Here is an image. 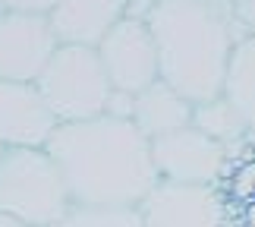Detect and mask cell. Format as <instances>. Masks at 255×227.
<instances>
[{"instance_id":"obj_2","label":"cell","mask_w":255,"mask_h":227,"mask_svg":"<svg viewBox=\"0 0 255 227\" xmlns=\"http://www.w3.org/2000/svg\"><path fill=\"white\" fill-rule=\"evenodd\" d=\"M145 22L164 82L192 104L221 95L230 51L246 35L227 0H158Z\"/></svg>"},{"instance_id":"obj_3","label":"cell","mask_w":255,"mask_h":227,"mask_svg":"<svg viewBox=\"0 0 255 227\" xmlns=\"http://www.w3.org/2000/svg\"><path fill=\"white\" fill-rule=\"evenodd\" d=\"M70 190L47 149L9 145L0 152V212L19 224H63Z\"/></svg>"},{"instance_id":"obj_19","label":"cell","mask_w":255,"mask_h":227,"mask_svg":"<svg viewBox=\"0 0 255 227\" xmlns=\"http://www.w3.org/2000/svg\"><path fill=\"white\" fill-rule=\"evenodd\" d=\"M243 224H255V199L246 205V212H243Z\"/></svg>"},{"instance_id":"obj_6","label":"cell","mask_w":255,"mask_h":227,"mask_svg":"<svg viewBox=\"0 0 255 227\" xmlns=\"http://www.w3.org/2000/svg\"><path fill=\"white\" fill-rule=\"evenodd\" d=\"M151 158L154 171L164 180H180V183H221L227 171L230 152L227 145L211 139L199 126H180L173 133H164L151 139Z\"/></svg>"},{"instance_id":"obj_18","label":"cell","mask_w":255,"mask_h":227,"mask_svg":"<svg viewBox=\"0 0 255 227\" xmlns=\"http://www.w3.org/2000/svg\"><path fill=\"white\" fill-rule=\"evenodd\" d=\"M158 0H126V16L132 19H148V13L154 9Z\"/></svg>"},{"instance_id":"obj_12","label":"cell","mask_w":255,"mask_h":227,"mask_svg":"<svg viewBox=\"0 0 255 227\" xmlns=\"http://www.w3.org/2000/svg\"><path fill=\"white\" fill-rule=\"evenodd\" d=\"M221 92L243 114V120L249 123V133H255V35H243L233 44Z\"/></svg>"},{"instance_id":"obj_10","label":"cell","mask_w":255,"mask_h":227,"mask_svg":"<svg viewBox=\"0 0 255 227\" xmlns=\"http://www.w3.org/2000/svg\"><path fill=\"white\" fill-rule=\"evenodd\" d=\"M123 16H126V0H57L47 13L60 44H88V47L101 44V38Z\"/></svg>"},{"instance_id":"obj_15","label":"cell","mask_w":255,"mask_h":227,"mask_svg":"<svg viewBox=\"0 0 255 227\" xmlns=\"http://www.w3.org/2000/svg\"><path fill=\"white\" fill-rule=\"evenodd\" d=\"M132 111H135V92H126V88H111L107 104H104V114L132 120Z\"/></svg>"},{"instance_id":"obj_7","label":"cell","mask_w":255,"mask_h":227,"mask_svg":"<svg viewBox=\"0 0 255 227\" xmlns=\"http://www.w3.org/2000/svg\"><path fill=\"white\" fill-rule=\"evenodd\" d=\"M57 44L60 41L47 13L3 9L0 13V79L35 82Z\"/></svg>"},{"instance_id":"obj_5","label":"cell","mask_w":255,"mask_h":227,"mask_svg":"<svg viewBox=\"0 0 255 227\" xmlns=\"http://www.w3.org/2000/svg\"><path fill=\"white\" fill-rule=\"evenodd\" d=\"M142 224L148 227H218L227 221V205L214 183L164 180L142 196Z\"/></svg>"},{"instance_id":"obj_11","label":"cell","mask_w":255,"mask_h":227,"mask_svg":"<svg viewBox=\"0 0 255 227\" xmlns=\"http://www.w3.org/2000/svg\"><path fill=\"white\" fill-rule=\"evenodd\" d=\"M132 123L139 126L142 136L158 139L164 133H173V130H180V126L192 123V101L158 76L151 85H145L142 92H135Z\"/></svg>"},{"instance_id":"obj_14","label":"cell","mask_w":255,"mask_h":227,"mask_svg":"<svg viewBox=\"0 0 255 227\" xmlns=\"http://www.w3.org/2000/svg\"><path fill=\"white\" fill-rule=\"evenodd\" d=\"M70 227H142L139 205H117V202H73L63 215Z\"/></svg>"},{"instance_id":"obj_8","label":"cell","mask_w":255,"mask_h":227,"mask_svg":"<svg viewBox=\"0 0 255 227\" xmlns=\"http://www.w3.org/2000/svg\"><path fill=\"white\" fill-rule=\"evenodd\" d=\"M98 57H101L114 88L142 92L145 85H151L158 79V47H154L151 28L145 19L123 16L101 38Z\"/></svg>"},{"instance_id":"obj_9","label":"cell","mask_w":255,"mask_h":227,"mask_svg":"<svg viewBox=\"0 0 255 227\" xmlns=\"http://www.w3.org/2000/svg\"><path fill=\"white\" fill-rule=\"evenodd\" d=\"M57 123L60 120L47 107L35 82L0 79V145L3 149H9V145L44 149Z\"/></svg>"},{"instance_id":"obj_4","label":"cell","mask_w":255,"mask_h":227,"mask_svg":"<svg viewBox=\"0 0 255 227\" xmlns=\"http://www.w3.org/2000/svg\"><path fill=\"white\" fill-rule=\"evenodd\" d=\"M35 85L60 123L104 114L107 95L114 88L98 57V47L88 44H57Z\"/></svg>"},{"instance_id":"obj_17","label":"cell","mask_w":255,"mask_h":227,"mask_svg":"<svg viewBox=\"0 0 255 227\" xmlns=\"http://www.w3.org/2000/svg\"><path fill=\"white\" fill-rule=\"evenodd\" d=\"M57 0H0V13L3 9H28V13H51Z\"/></svg>"},{"instance_id":"obj_16","label":"cell","mask_w":255,"mask_h":227,"mask_svg":"<svg viewBox=\"0 0 255 227\" xmlns=\"http://www.w3.org/2000/svg\"><path fill=\"white\" fill-rule=\"evenodd\" d=\"M233 19L240 22V28L246 35H255V0H227Z\"/></svg>"},{"instance_id":"obj_1","label":"cell","mask_w":255,"mask_h":227,"mask_svg":"<svg viewBox=\"0 0 255 227\" xmlns=\"http://www.w3.org/2000/svg\"><path fill=\"white\" fill-rule=\"evenodd\" d=\"M44 149L60 167L73 202L139 205L158 183L151 139L123 117L98 114L57 123Z\"/></svg>"},{"instance_id":"obj_20","label":"cell","mask_w":255,"mask_h":227,"mask_svg":"<svg viewBox=\"0 0 255 227\" xmlns=\"http://www.w3.org/2000/svg\"><path fill=\"white\" fill-rule=\"evenodd\" d=\"M0 152H3V145H0Z\"/></svg>"},{"instance_id":"obj_13","label":"cell","mask_w":255,"mask_h":227,"mask_svg":"<svg viewBox=\"0 0 255 227\" xmlns=\"http://www.w3.org/2000/svg\"><path fill=\"white\" fill-rule=\"evenodd\" d=\"M192 126H199L202 133H208L211 139H218L227 145H243L249 136V123L243 120V114L233 107L227 95H214L208 101H195L192 104Z\"/></svg>"}]
</instances>
